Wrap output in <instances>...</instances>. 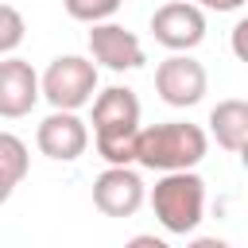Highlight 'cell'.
Listing matches in <instances>:
<instances>
[{
    "label": "cell",
    "mask_w": 248,
    "mask_h": 248,
    "mask_svg": "<svg viewBox=\"0 0 248 248\" xmlns=\"http://www.w3.org/2000/svg\"><path fill=\"white\" fill-rule=\"evenodd\" d=\"M120 4H124V0H62L66 16L78 19V23H89V27L112 19V16L120 12Z\"/></svg>",
    "instance_id": "13"
},
{
    "label": "cell",
    "mask_w": 248,
    "mask_h": 248,
    "mask_svg": "<svg viewBox=\"0 0 248 248\" xmlns=\"http://www.w3.org/2000/svg\"><path fill=\"white\" fill-rule=\"evenodd\" d=\"M16 186H19V182H12V178H8L4 170H0V205H4L8 198H12V190H16Z\"/></svg>",
    "instance_id": "18"
},
{
    "label": "cell",
    "mask_w": 248,
    "mask_h": 248,
    "mask_svg": "<svg viewBox=\"0 0 248 248\" xmlns=\"http://www.w3.org/2000/svg\"><path fill=\"white\" fill-rule=\"evenodd\" d=\"M209 132L225 151H240L248 143V101H217L209 112Z\"/></svg>",
    "instance_id": "11"
},
{
    "label": "cell",
    "mask_w": 248,
    "mask_h": 248,
    "mask_svg": "<svg viewBox=\"0 0 248 248\" xmlns=\"http://www.w3.org/2000/svg\"><path fill=\"white\" fill-rule=\"evenodd\" d=\"M132 248H167L159 236H132Z\"/></svg>",
    "instance_id": "17"
},
{
    "label": "cell",
    "mask_w": 248,
    "mask_h": 248,
    "mask_svg": "<svg viewBox=\"0 0 248 248\" xmlns=\"http://www.w3.org/2000/svg\"><path fill=\"white\" fill-rule=\"evenodd\" d=\"M151 35H155V43H163L167 50H194V46L205 39V12H202V4L170 0V4L155 8V16H151Z\"/></svg>",
    "instance_id": "7"
},
{
    "label": "cell",
    "mask_w": 248,
    "mask_h": 248,
    "mask_svg": "<svg viewBox=\"0 0 248 248\" xmlns=\"http://www.w3.org/2000/svg\"><path fill=\"white\" fill-rule=\"evenodd\" d=\"M209 78L205 66L198 58H190V50H174L170 58H163L155 66V93L170 105V108H190L205 97Z\"/></svg>",
    "instance_id": "5"
},
{
    "label": "cell",
    "mask_w": 248,
    "mask_h": 248,
    "mask_svg": "<svg viewBox=\"0 0 248 248\" xmlns=\"http://www.w3.org/2000/svg\"><path fill=\"white\" fill-rule=\"evenodd\" d=\"M23 35H27L23 16H19L12 4H0V58H4V54H12V50L23 43Z\"/></svg>",
    "instance_id": "14"
},
{
    "label": "cell",
    "mask_w": 248,
    "mask_h": 248,
    "mask_svg": "<svg viewBox=\"0 0 248 248\" xmlns=\"http://www.w3.org/2000/svg\"><path fill=\"white\" fill-rule=\"evenodd\" d=\"M89 54H93L97 66H105V70H112V74L140 70V66L147 62V58H143V43H140L128 27H120V23H112V19L93 23V31H89Z\"/></svg>",
    "instance_id": "9"
},
{
    "label": "cell",
    "mask_w": 248,
    "mask_h": 248,
    "mask_svg": "<svg viewBox=\"0 0 248 248\" xmlns=\"http://www.w3.org/2000/svg\"><path fill=\"white\" fill-rule=\"evenodd\" d=\"M35 143L46 159L58 163H74L85 155L89 147V128L74 108H54L50 116H43V124L35 128Z\"/></svg>",
    "instance_id": "8"
},
{
    "label": "cell",
    "mask_w": 248,
    "mask_h": 248,
    "mask_svg": "<svg viewBox=\"0 0 248 248\" xmlns=\"http://www.w3.org/2000/svg\"><path fill=\"white\" fill-rule=\"evenodd\" d=\"M147 190L143 178L132 170V163H108L93 182V205L105 217H132L143 205Z\"/></svg>",
    "instance_id": "6"
},
{
    "label": "cell",
    "mask_w": 248,
    "mask_h": 248,
    "mask_svg": "<svg viewBox=\"0 0 248 248\" xmlns=\"http://www.w3.org/2000/svg\"><path fill=\"white\" fill-rule=\"evenodd\" d=\"M194 4H202V8H209V12H236L244 0H194Z\"/></svg>",
    "instance_id": "16"
},
{
    "label": "cell",
    "mask_w": 248,
    "mask_h": 248,
    "mask_svg": "<svg viewBox=\"0 0 248 248\" xmlns=\"http://www.w3.org/2000/svg\"><path fill=\"white\" fill-rule=\"evenodd\" d=\"M43 97V78L31 70V62L4 54L0 58V116L19 120L27 116Z\"/></svg>",
    "instance_id": "10"
},
{
    "label": "cell",
    "mask_w": 248,
    "mask_h": 248,
    "mask_svg": "<svg viewBox=\"0 0 248 248\" xmlns=\"http://www.w3.org/2000/svg\"><path fill=\"white\" fill-rule=\"evenodd\" d=\"M205 151H209L205 132L186 120L151 124L140 128L136 136V163L147 170H190L205 159Z\"/></svg>",
    "instance_id": "2"
},
{
    "label": "cell",
    "mask_w": 248,
    "mask_h": 248,
    "mask_svg": "<svg viewBox=\"0 0 248 248\" xmlns=\"http://www.w3.org/2000/svg\"><path fill=\"white\" fill-rule=\"evenodd\" d=\"M240 163H244V170H248V143L240 147Z\"/></svg>",
    "instance_id": "19"
},
{
    "label": "cell",
    "mask_w": 248,
    "mask_h": 248,
    "mask_svg": "<svg viewBox=\"0 0 248 248\" xmlns=\"http://www.w3.org/2000/svg\"><path fill=\"white\" fill-rule=\"evenodd\" d=\"M97 93V62L81 54H62L43 74V101L50 108H85Z\"/></svg>",
    "instance_id": "4"
},
{
    "label": "cell",
    "mask_w": 248,
    "mask_h": 248,
    "mask_svg": "<svg viewBox=\"0 0 248 248\" xmlns=\"http://www.w3.org/2000/svg\"><path fill=\"white\" fill-rule=\"evenodd\" d=\"M27 167H31V155H27V143L12 132H0V170L12 178V182H23L27 178Z\"/></svg>",
    "instance_id": "12"
},
{
    "label": "cell",
    "mask_w": 248,
    "mask_h": 248,
    "mask_svg": "<svg viewBox=\"0 0 248 248\" xmlns=\"http://www.w3.org/2000/svg\"><path fill=\"white\" fill-rule=\"evenodd\" d=\"M229 46H232V54H236L240 62H248V16L236 19V27H232V35H229Z\"/></svg>",
    "instance_id": "15"
},
{
    "label": "cell",
    "mask_w": 248,
    "mask_h": 248,
    "mask_svg": "<svg viewBox=\"0 0 248 248\" xmlns=\"http://www.w3.org/2000/svg\"><path fill=\"white\" fill-rule=\"evenodd\" d=\"M140 97L128 85H108L93 97V143L105 163H136Z\"/></svg>",
    "instance_id": "1"
},
{
    "label": "cell",
    "mask_w": 248,
    "mask_h": 248,
    "mask_svg": "<svg viewBox=\"0 0 248 248\" xmlns=\"http://www.w3.org/2000/svg\"><path fill=\"white\" fill-rule=\"evenodd\" d=\"M151 209L159 217V225L174 236H186L202 225L205 213V182L202 174L190 170H163V178L151 190Z\"/></svg>",
    "instance_id": "3"
}]
</instances>
